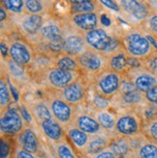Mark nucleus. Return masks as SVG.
Wrapping results in <instances>:
<instances>
[{"label": "nucleus", "instance_id": "nucleus-14", "mask_svg": "<svg viewBox=\"0 0 157 158\" xmlns=\"http://www.w3.org/2000/svg\"><path fill=\"white\" fill-rule=\"evenodd\" d=\"M99 15L97 13H86L72 15L70 19V23L80 32L87 33L91 30L98 28L99 26Z\"/></svg>", "mask_w": 157, "mask_h": 158}, {"label": "nucleus", "instance_id": "nucleus-41", "mask_svg": "<svg viewBox=\"0 0 157 158\" xmlns=\"http://www.w3.org/2000/svg\"><path fill=\"white\" fill-rule=\"evenodd\" d=\"M147 24L151 32L157 34V14L150 17V19H147Z\"/></svg>", "mask_w": 157, "mask_h": 158}, {"label": "nucleus", "instance_id": "nucleus-21", "mask_svg": "<svg viewBox=\"0 0 157 158\" xmlns=\"http://www.w3.org/2000/svg\"><path fill=\"white\" fill-rule=\"evenodd\" d=\"M112 139L107 138L103 135H92L89 137L88 143L83 149V152L90 155H96L106 148H108L109 145L111 144Z\"/></svg>", "mask_w": 157, "mask_h": 158}, {"label": "nucleus", "instance_id": "nucleus-32", "mask_svg": "<svg viewBox=\"0 0 157 158\" xmlns=\"http://www.w3.org/2000/svg\"><path fill=\"white\" fill-rule=\"evenodd\" d=\"M120 97H121L122 102H124V103L127 105L140 104L141 102H143V100L145 99V94L143 93L139 92L137 89L132 90L127 93H123L121 94Z\"/></svg>", "mask_w": 157, "mask_h": 158}, {"label": "nucleus", "instance_id": "nucleus-36", "mask_svg": "<svg viewBox=\"0 0 157 158\" xmlns=\"http://www.w3.org/2000/svg\"><path fill=\"white\" fill-rule=\"evenodd\" d=\"M92 104L94 107H96L98 110H107L110 107V99L105 98V97H102L100 94L94 93V96L92 98Z\"/></svg>", "mask_w": 157, "mask_h": 158}, {"label": "nucleus", "instance_id": "nucleus-28", "mask_svg": "<svg viewBox=\"0 0 157 158\" xmlns=\"http://www.w3.org/2000/svg\"><path fill=\"white\" fill-rule=\"evenodd\" d=\"M54 67H57L64 70H69V72H81L82 73L76 58L69 56V55H66V54L59 55L58 58L54 62Z\"/></svg>", "mask_w": 157, "mask_h": 158}, {"label": "nucleus", "instance_id": "nucleus-22", "mask_svg": "<svg viewBox=\"0 0 157 158\" xmlns=\"http://www.w3.org/2000/svg\"><path fill=\"white\" fill-rule=\"evenodd\" d=\"M66 136L68 137L69 141L77 148L80 149H84L89 140V135L78 129L75 125H68L66 126Z\"/></svg>", "mask_w": 157, "mask_h": 158}, {"label": "nucleus", "instance_id": "nucleus-16", "mask_svg": "<svg viewBox=\"0 0 157 158\" xmlns=\"http://www.w3.org/2000/svg\"><path fill=\"white\" fill-rule=\"evenodd\" d=\"M45 19L41 15H20L19 21V28L23 33L29 36L38 35L44 24Z\"/></svg>", "mask_w": 157, "mask_h": 158}, {"label": "nucleus", "instance_id": "nucleus-40", "mask_svg": "<svg viewBox=\"0 0 157 158\" xmlns=\"http://www.w3.org/2000/svg\"><path fill=\"white\" fill-rule=\"evenodd\" d=\"M147 59H148L147 69L150 70V72H151L154 75L157 76V55H155V56H150Z\"/></svg>", "mask_w": 157, "mask_h": 158}, {"label": "nucleus", "instance_id": "nucleus-37", "mask_svg": "<svg viewBox=\"0 0 157 158\" xmlns=\"http://www.w3.org/2000/svg\"><path fill=\"white\" fill-rule=\"evenodd\" d=\"M9 136H1V143H0V158H10L12 152L11 142L8 140Z\"/></svg>", "mask_w": 157, "mask_h": 158}, {"label": "nucleus", "instance_id": "nucleus-6", "mask_svg": "<svg viewBox=\"0 0 157 158\" xmlns=\"http://www.w3.org/2000/svg\"><path fill=\"white\" fill-rule=\"evenodd\" d=\"M83 74L81 72H69L57 67H52L47 69L46 80L52 90L61 91Z\"/></svg>", "mask_w": 157, "mask_h": 158}, {"label": "nucleus", "instance_id": "nucleus-18", "mask_svg": "<svg viewBox=\"0 0 157 158\" xmlns=\"http://www.w3.org/2000/svg\"><path fill=\"white\" fill-rule=\"evenodd\" d=\"M75 126L81 129L87 135H99L102 133V128L95 117L88 115H81L76 118Z\"/></svg>", "mask_w": 157, "mask_h": 158}, {"label": "nucleus", "instance_id": "nucleus-4", "mask_svg": "<svg viewBox=\"0 0 157 158\" xmlns=\"http://www.w3.org/2000/svg\"><path fill=\"white\" fill-rule=\"evenodd\" d=\"M63 54L77 57L88 48L83 33L77 30L71 23L63 24Z\"/></svg>", "mask_w": 157, "mask_h": 158}, {"label": "nucleus", "instance_id": "nucleus-42", "mask_svg": "<svg viewBox=\"0 0 157 158\" xmlns=\"http://www.w3.org/2000/svg\"><path fill=\"white\" fill-rule=\"evenodd\" d=\"M100 3L103 6L109 8V9H111V10L117 11V12L120 11V7H119V2L117 1H100Z\"/></svg>", "mask_w": 157, "mask_h": 158}, {"label": "nucleus", "instance_id": "nucleus-19", "mask_svg": "<svg viewBox=\"0 0 157 158\" xmlns=\"http://www.w3.org/2000/svg\"><path fill=\"white\" fill-rule=\"evenodd\" d=\"M108 69L114 70L117 73H120L121 75H125L128 73V70L130 69L129 56L123 48L112 55L111 57H109Z\"/></svg>", "mask_w": 157, "mask_h": 158}, {"label": "nucleus", "instance_id": "nucleus-7", "mask_svg": "<svg viewBox=\"0 0 157 158\" xmlns=\"http://www.w3.org/2000/svg\"><path fill=\"white\" fill-rule=\"evenodd\" d=\"M47 103L50 106L53 118L62 125H71L74 121V106L69 104L58 96H50Z\"/></svg>", "mask_w": 157, "mask_h": 158}, {"label": "nucleus", "instance_id": "nucleus-10", "mask_svg": "<svg viewBox=\"0 0 157 158\" xmlns=\"http://www.w3.org/2000/svg\"><path fill=\"white\" fill-rule=\"evenodd\" d=\"M125 76H127L134 84L135 88L144 94L157 86V76L148 69H141L140 68L130 69Z\"/></svg>", "mask_w": 157, "mask_h": 158}, {"label": "nucleus", "instance_id": "nucleus-30", "mask_svg": "<svg viewBox=\"0 0 157 158\" xmlns=\"http://www.w3.org/2000/svg\"><path fill=\"white\" fill-rule=\"evenodd\" d=\"M0 3H1V7L12 15H21L25 13L23 0H1Z\"/></svg>", "mask_w": 157, "mask_h": 158}, {"label": "nucleus", "instance_id": "nucleus-12", "mask_svg": "<svg viewBox=\"0 0 157 158\" xmlns=\"http://www.w3.org/2000/svg\"><path fill=\"white\" fill-rule=\"evenodd\" d=\"M63 24H59L58 22L49 20L45 21L37 35L40 39L42 44H51L63 42Z\"/></svg>", "mask_w": 157, "mask_h": 158}, {"label": "nucleus", "instance_id": "nucleus-17", "mask_svg": "<svg viewBox=\"0 0 157 158\" xmlns=\"http://www.w3.org/2000/svg\"><path fill=\"white\" fill-rule=\"evenodd\" d=\"M18 146L31 153H36L39 148V140L36 133L30 127L25 126L17 136Z\"/></svg>", "mask_w": 157, "mask_h": 158}, {"label": "nucleus", "instance_id": "nucleus-26", "mask_svg": "<svg viewBox=\"0 0 157 158\" xmlns=\"http://www.w3.org/2000/svg\"><path fill=\"white\" fill-rule=\"evenodd\" d=\"M95 118L103 129L108 131L114 130L117 121V118L114 114L111 113L108 110H97L95 113Z\"/></svg>", "mask_w": 157, "mask_h": 158}, {"label": "nucleus", "instance_id": "nucleus-2", "mask_svg": "<svg viewBox=\"0 0 157 158\" xmlns=\"http://www.w3.org/2000/svg\"><path fill=\"white\" fill-rule=\"evenodd\" d=\"M123 75L114 70L106 69L97 75L93 76L92 85L94 93L110 98L119 92Z\"/></svg>", "mask_w": 157, "mask_h": 158}, {"label": "nucleus", "instance_id": "nucleus-11", "mask_svg": "<svg viewBox=\"0 0 157 158\" xmlns=\"http://www.w3.org/2000/svg\"><path fill=\"white\" fill-rule=\"evenodd\" d=\"M83 36L85 43L89 48L105 53L115 35L110 34L106 29L98 27L87 33H84Z\"/></svg>", "mask_w": 157, "mask_h": 158}, {"label": "nucleus", "instance_id": "nucleus-29", "mask_svg": "<svg viewBox=\"0 0 157 158\" xmlns=\"http://www.w3.org/2000/svg\"><path fill=\"white\" fill-rule=\"evenodd\" d=\"M8 83L9 82H7L4 77H1V80H0V105H1V112L4 111V108L6 110L8 109V106L12 101V93L10 92V86Z\"/></svg>", "mask_w": 157, "mask_h": 158}, {"label": "nucleus", "instance_id": "nucleus-5", "mask_svg": "<svg viewBox=\"0 0 157 158\" xmlns=\"http://www.w3.org/2000/svg\"><path fill=\"white\" fill-rule=\"evenodd\" d=\"M1 114V118H0L1 136H18L25 127V120L20 113H19L16 109L8 108Z\"/></svg>", "mask_w": 157, "mask_h": 158}, {"label": "nucleus", "instance_id": "nucleus-8", "mask_svg": "<svg viewBox=\"0 0 157 158\" xmlns=\"http://www.w3.org/2000/svg\"><path fill=\"white\" fill-rule=\"evenodd\" d=\"M9 47V58L16 64L25 68L34 63V50L27 43L17 40L12 42Z\"/></svg>", "mask_w": 157, "mask_h": 158}, {"label": "nucleus", "instance_id": "nucleus-20", "mask_svg": "<svg viewBox=\"0 0 157 158\" xmlns=\"http://www.w3.org/2000/svg\"><path fill=\"white\" fill-rule=\"evenodd\" d=\"M41 128L45 135L48 137L50 140L53 142H59L62 140L64 135V130H63V125L60 123H58L56 118H51V120L42 122L40 123Z\"/></svg>", "mask_w": 157, "mask_h": 158}, {"label": "nucleus", "instance_id": "nucleus-31", "mask_svg": "<svg viewBox=\"0 0 157 158\" xmlns=\"http://www.w3.org/2000/svg\"><path fill=\"white\" fill-rule=\"evenodd\" d=\"M137 154L140 158H157V145L152 142L141 144Z\"/></svg>", "mask_w": 157, "mask_h": 158}, {"label": "nucleus", "instance_id": "nucleus-38", "mask_svg": "<svg viewBox=\"0 0 157 158\" xmlns=\"http://www.w3.org/2000/svg\"><path fill=\"white\" fill-rule=\"evenodd\" d=\"M145 98L147 102H150L151 105H157V86L153 87L148 92L145 94Z\"/></svg>", "mask_w": 157, "mask_h": 158}, {"label": "nucleus", "instance_id": "nucleus-3", "mask_svg": "<svg viewBox=\"0 0 157 158\" xmlns=\"http://www.w3.org/2000/svg\"><path fill=\"white\" fill-rule=\"evenodd\" d=\"M78 65L83 74L95 76L108 69L109 57L104 53L88 48L76 57Z\"/></svg>", "mask_w": 157, "mask_h": 158}, {"label": "nucleus", "instance_id": "nucleus-23", "mask_svg": "<svg viewBox=\"0 0 157 158\" xmlns=\"http://www.w3.org/2000/svg\"><path fill=\"white\" fill-rule=\"evenodd\" d=\"M108 148L117 158H126L133 152L130 142L122 136L120 138L112 139L111 144L109 145Z\"/></svg>", "mask_w": 157, "mask_h": 158}, {"label": "nucleus", "instance_id": "nucleus-13", "mask_svg": "<svg viewBox=\"0 0 157 158\" xmlns=\"http://www.w3.org/2000/svg\"><path fill=\"white\" fill-rule=\"evenodd\" d=\"M140 129H141V123L137 115L126 113L120 115L117 118L114 131L119 135L122 137L132 136L139 133Z\"/></svg>", "mask_w": 157, "mask_h": 158}, {"label": "nucleus", "instance_id": "nucleus-24", "mask_svg": "<svg viewBox=\"0 0 157 158\" xmlns=\"http://www.w3.org/2000/svg\"><path fill=\"white\" fill-rule=\"evenodd\" d=\"M31 115L33 116V118L36 121L39 122V123H41L42 122L48 121L52 118V114L50 109V106L48 105L46 101L40 100V101H36L35 103L31 105L29 108Z\"/></svg>", "mask_w": 157, "mask_h": 158}, {"label": "nucleus", "instance_id": "nucleus-1", "mask_svg": "<svg viewBox=\"0 0 157 158\" xmlns=\"http://www.w3.org/2000/svg\"><path fill=\"white\" fill-rule=\"evenodd\" d=\"M121 44L129 57L147 59L151 56L152 45L146 36L139 31L129 30L120 36Z\"/></svg>", "mask_w": 157, "mask_h": 158}, {"label": "nucleus", "instance_id": "nucleus-39", "mask_svg": "<svg viewBox=\"0 0 157 158\" xmlns=\"http://www.w3.org/2000/svg\"><path fill=\"white\" fill-rule=\"evenodd\" d=\"M13 158H38L35 153H31L27 151H25L21 148H18L15 151V154Z\"/></svg>", "mask_w": 157, "mask_h": 158}, {"label": "nucleus", "instance_id": "nucleus-34", "mask_svg": "<svg viewBox=\"0 0 157 158\" xmlns=\"http://www.w3.org/2000/svg\"><path fill=\"white\" fill-rule=\"evenodd\" d=\"M7 61H8L7 68L10 73V75L12 77H15L16 79L23 77V75H25V68L18 65V64H16V63L14 61H12L10 58L7 59Z\"/></svg>", "mask_w": 157, "mask_h": 158}, {"label": "nucleus", "instance_id": "nucleus-27", "mask_svg": "<svg viewBox=\"0 0 157 158\" xmlns=\"http://www.w3.org/2000/svg\"><path fill=\"white\" fill-rule=\"evenodd\" d=\"M52 4L50 1H40V0H25V13L28 15H43L47 13V9Z\"/></svg>", "mask_w": 157, "mask_h": 158}, {"label": "nucleus", "instance_id": "nucleus-35", "mask_svg": "<svg viewBox=\"0 0 157 158\" xmlns=\"http://www.w3.org/2000/svg\"><path fill=\"white\" fill-rule=\"evenodd\" d=\"M146 136L152 141L157 142V118L154 120L146 122Z\"/></svg>", "mask_w": 157, "mask_h": 158}, {"label": "nucleus", "instance_id": "nucleus-25", "mask_svg": "<svg viewBox=\"0 0 157 158\" xmlns=\"http://www.w3.org/2000/svg\"><path fill=\"white\" fill-rule=\"evenodd\" d=\"M70 13L71 15L97 13L100 1H70Z\"/></svg>", "mask_w": 157, "mask_h": 158}, {"label": "nucleus", "instance_id": "nucleus-46", "mask_svg": "<svg viewBox=\"0 0 157 158\" xmlns=\"http://www.w3.org/2000/svg\"><path fill=\"white\" fill-rule=\"evenodd\" d=\"M126 158H140L139 156H138V154L137 153H135L134 152H132Z\"/></svg>", "mask_w": 157, "mask_h": 158}, {"label": "nucleus", "instance_id": "nucleus-9", "mask_svg": "<svg viewBox=\"0 0 157 158\" xmlns=\"http://www.w3.org/2000/svg\"><path fill=\"white\" fill-rule=\"evenodd\" d=\"M86 91H87L86 81L82 74L77 80L61 90V94H59V97L69 104L76 106L83 102L86 97Z\"/></svg>", "mask_w": 157, "mask_h": 158}, {"label": "nucleus", "instance_id": "nucleus-33", "mask_svg": "<svg viewBox=\"0 0 157 158\" xmlns=\"http://www.w3.org/2000/svg\"><path fill=\"white\" fill-rule=\"evenodd\" d=\"M56 152L57 158H77L74 151L65 140H61L56 143Z\"/></svg>", "mask_w": 157, "mask_h": 158}, {"label": "nucleus", "instance_id": "nucleus-44", "mask_svg": "<svg viewBox=\"0 0 157 158\" xmlns=\"http://www.w3.org/2000/svg\"><path fill=\"white\" fill-rule=\"evenodd\" d=\"M9 48H10L9 45L2 41L1 42V55L6 60L9 59Z\"/></svg>", "mask_w": 157, "mask_h": 158}, {"label": "nucleus", "instance_id": "nucleus-15", "mask_svg": "<svg viewBox=\"0 0 157 158\" xmlns=\"http://www.w3.org/2000/svg\"><path fill=\"white\" fill-rule=\"evenodd\" d=\"M117 2L120 7V11L137 20L146 19L150 15V9L148 6H146V2L135 1V0H122Z\"/></svg>", "mask_w": 157, "mask_h": 158}, {"label": "nucleus", "instance_id": "nucleus-43", "mask_svg": "<svg viewBox=\"0 0 157 158\" xmlns=\"http://www.w3.org/2000/svg\"><path fill=\"white\" fill-rule=\"evenodd\" d=\"M94 158H117L109 148H106L105 151H103L102 152L94 155Z\"/></svg>", "mask_w": 157, "mask_h": 158}, {"label": "nucleus", "instance_id": "nucleus-45", "mask_svg": "<svg viewBox=\"0 0 157 158\" xmlns=\"http://www.w3.org/2000/svg\"><path fill=\"white\" fill-rule=\"evenodd\" d=\"M8 14L9 13L3 7H0V21H1V23H3V21L8 19Z\"/></svg>", "mask_w": 157, "mask_h": 158}]
</instances>
